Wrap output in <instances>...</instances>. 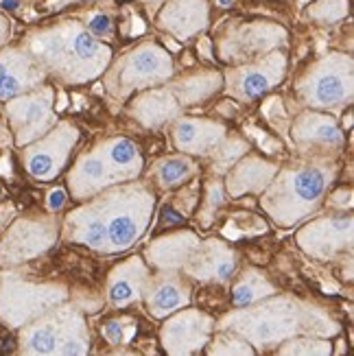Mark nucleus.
I'll use <instances>...</instances> for the list:
<instances>
[{"instance_id":"nucleus-1","label":"nucleus","mask_w":354,"mask_h":356,"mask_svg":"<svg viewBox=\"0 0 354 356\" xmlns=\"http://www.w3.org/2000/svg\"><path fill=\"white\" fill-rule=\"evenodd\" d=\"M22 49L46 74L64 83H88L112 64V49L74 20L57 22L29 33Z\"/></svg>"},{"instance_id":"nucleus-2","label":"nucleus","mask_w":354,"mask_h":356,"mask_svg":"<svg viewBox=\"0 0 354 356\" xmlns=\"http://www.w3.org/2000/svg\"><path fill=\"white\" fill-rule=\"evenodd\" d=\"M223 328L234 330L254 346L280 343L284 339L309 330L317 334H328L335 330L328 328V319L319 315L315 308L304 306L291 298H278L250 308V311H239L223 321Z\"/></svg>"},{"instance_id":"nucleus-3","label":"nucleus","mask_w":354,"mask_h":356,"mask_svg":"<svg viewBox=\"0 0 354 356\" xmlns=\"http://www.w3.org/2000/svg\"><path fill=\"white\" fill-rule=\"evenodd\" d=\"M140 171L143 156L138 145L129 138H110L77 160L68 184L77 199H88L112 184L136 179Z\"/></svg>"},{"instance_id":"nucleus-4","label":"nucleus","mask_w":354,"mask_h":356,"mask_svg":"<svg viewBox=\"0 0 354 356\" xmlns=\"http://www.w3.org/2000/svg\"><path fill=\"white\" fill-rule=\"evenodd\" d=\"M330 181L332 168L328 166H300L275 173L263 206L278 223L291 225L319 206Z\"/></svg>"},{"instance_id":"nucleus-5","label":"nucleus","mask_w":354,"mask_h":356,"mask_svg":"<svg viewBox=\"0 0 354 356\" xmlns=\"http://www.w3.org/2000/svg\"><path fill=\"white\" fill-rule=\"evenodd\" d=\"M97 210L105 227V254L131 247L149 225L153 195L143 186H122L97 201Z\"/></svg>"},{"instance_id":"nucleus-6","label":"nucleus","mask_w":354,"mask_h":356,"mask_svg":"<svg viewBox=\"0 0 354 356\" xmlns=\"http://www.w3.org/2000/svg\"><path fill=\"white\" fill-rule=\"evenodd\" d=\"M105 88L112 97L125 99L134 92L151 90L173 76V59L160 44L145 42L125 53L105 70Z\"/></svg>"},{"instance_id":"nucleus-7","label":"nucleus","mask_w":354,"mask_h":356,"mask_svg":"<svg viewBox=\"0 0 354 356\" xmlns=\"http://www.w3.org/2000/svg\"><path fill=\"white\" fill-rule=\"evenodd\" d=\"M352 90V57L344 53H328L321 57L298 83L300 101L313 110H335L350 103Z\"/></svg>"},{"instance_id":"nucleus-8","label":"nucleus","mask_w":354,"mask_h":356,"mask_svg":"<svg viewBox=\"0 0 354 356\" xmlns=\"http://www.w3.org/2000/svg\"><path fill=\"white\" fill-rule=\"evenodd\" d=\"M5 112L15 138V145L26 147L40 140L57 125L55 92L51 86H40L5 103Z\"/></svg>"},{"instance_id":"nucleus-9","label":"nucleus","mask_w":354,"mask_h":356,"mask_svg":"<svg viewBox=\"0 0 354 356\" xmlns=\"http://www.w3.org/2000/svg\"><path fill=\"white\" fill-rule=\"evenodd\" d=\"M66 298V289L53 284H31L18 277H7L0 284V317L9 326H22L24 321L42 315Z\"/></svg>"},{"instance_id":"nucleus-10","label":"nucleus","mask_w":354,"mask_h":356,"mask_svg":"<svg viewBox=\"0 0 354 356\" xmlns=\"http://www.w3.org/2000/svg\"><path fill=\"white\" fill-rule=\"evenodd\" d=\"M77 140H79V129L72 122H57L40 140L24 147L22 158L26 173L40 181H49L57 177L64 164L68 162Z\"/></svg>"},{"instance_id":"nucleus-11","label":"nucleus","mask_w":354,"mask_h":356,"mask_svg":"<svg viewBox=\"0 0 354 356\" xmlns=\"http://www.w3.org/2000/svg\"><path fill=\"white\" fill-rule=\"evenodd\" d=\"M287 55L273 51L252 64H241L223 74L225 92L239 101H256L284 79Z\"/></svg>"},{"instance_id":"nucleus-12","label":"nucleus","mask_w":354,"mask_h":356,"mask_svg":"<svg viewBox=\"0 0 354 356\" xmlns=\"http://www.w3.org/2000/svg\"><path fill=\"white\" fill-rule=\"evenodd\" d=\"M287 42V31L271 22H250L234 26L219 40V55L239 66L260 55L273 53Z\"/></svg>"},{"instance_id":"nucleus-13","label":"nucleus","mask_w":354,"mask_h":356,"mask_svg":"<svg viewBox=\"0 0 354 356\" xmlns=\"http://www.w3.org/2000/svg\"><path fill=\"white\" fill-rule=\"evenodd\" d=\"M46 72L22 46L0 49V101H11L44 86Z\"/></svg>"},{"instance_id":"nucleus-14","label":"nucleus","mask_w":354,"mask_h":356,"mask_svg":"<svg viewBox=\"0 0 354 356\" xmlns=\"http://www.w3.org/2000/svg\"><path fill=\"white\" fill-rule=\"evenodd\" d=\"M55 241V225L42 219H24L11 225L0 241V262H22L49 250Z\"/></svg>"},{"instance_id":"nucleus-15","label":"nucleus","mask_w":354,"mask_h":356,"mask_svg":"<svg viewBox=\"0 0 354 356\" xmlns=\"http://www.w3.org/2000/svg\"><path fill=\"white\" fill-rule=\"evenodd\" d=\"M212 330V319L199 311H184L162 328V343L168 356H193L202 350Z\"/></svg>"},{"instance_id":"nucleus-16","label":"nucleus","mask_w":354,"mask_h":356,"mask_svg":"<svg viewBox=\"0 0 354 356\" xmlns=\"http://www.w3.org/2000/svg\"><path fill=\"white\" fill-rule=\"evenodd\" d=\"M210 22L208 0H164L158 13V26L179 42H186Z\"/></svg>"},{"instance_id":"nucleus-17","label":"nucleus","mask_w":354,"mask_h":356,"mask_svg":"<svg viewBox=\"0 0 354 356\" xmlns=\"http://www.w3.org/2000/svg\"><path fill=\"white\" fill-rule=\"evenodd\" d=\"M300 247L315 258H332L352 243V219H321L309 223L298 236Z\"/></svg>"},{"instance_id":"nucleus-18","label":"nucleus","mask_w":354,"mask_h":356,"mask_svg":"<svg viewBox=\"0 0 354 356\" xmlns=\"http://www.w3.org/2000/svg\"><path fill=\"white\" fill-rule=\"evenodd\" d=\"M171 134L179 151L191 153V156H204V153H212L225 140L227 129L217 120L177 116Z\"/></svg>"},{"instance_id":"nucleus-19","label":"nucleus","mask_w":354,"mask_h":356,"mask_svg":"<svg viewBox=\"0 0 354 356\" xmlns=\"http://www.w3.org/2000/svg\"><path fill=\"white\" fill-rule=\"evenodd\" d=\"M184 269L193 277H199V280L225 282L234 275L236 256L221 241H206L199 243V247L191 256V260L184 265Z\"/></svg>"},{"instance_id":"nucleus-20","label":"nucleus","mask_w":354,"mask_h":356,"mask_svg":"<svg viewBox=\"0 0 354 356\" xmlns=\"http://www.w3.org/2000/svg\"><path fill=\"white\" fill-rule=\"evenodd\" d=\"M129 112L140 125L156 129L168 120H175L182 112V105L168 88H151L131 101Z\"/></svg>"},{"instance_id":"nucleus-21","label":"nucleus","mask_w":354,"mask_h":356,"mask_svg":"<svg viewBox=\"0 0 354 356\" xmlns=\"http://www.w3.org/2000/svg\"><path fill=\"white\" fill-rule=\"evenodd\" d=\"M293 140L300 147H319V149H337L344 145V131L337 120L321 112H304L293 122Z\"/></svg>"},{"instance_id":"nucleus-22","label":"nucleus","mask_w":354,"mask_h":356,"mask_svg":"<svg viewBox=\"0 0 354 356\" xmlns=\"http://www.w3.org/2000/svg\"><path fill=\"white\" fill-rule=\"evenodd\" d=\"M147 282H149V273L145 262L140 258H129L110 273L107 298H110L112 306L122 308L131 302H138L145 296Z\"/></svg>"},{"instance_id":"nucleus-23","label":"nucleus","mask_w":354,"mask_h":356,"mask_svg":"<svg viewBox=\"0 0 354 356\" xmlns=\"http://www.w3.org/2000/svg\"><path fill=\"white\" fill-rule=\"evenodd\" d=\"M145 296L149 313L153 317H168L191 302V289L177 275L164 271L162 275L147 282Z\"/></svg>"},{"instance_id":"nucleus-24","label":"nucleus","mask_w":354,"mask_h":356,"mask_svg":"<svg viewBox=\"0 0 354 356\" xmlns=\"http://www.w3.org/2000/svg\"><path fill=\"white\" fill-rule=\"evenodd\" d=\"M197 247H199V238L193 232H179V234L153 241L147 250V258L153 267H158L162 271H175L186 265Z\"/></svg>"},{"instance_id":"nucleus-25","label":"nucleus","mask_w":354,"mask_h":356,"mask_svg":"<svg viewBox=\"0 0 354 356\" xmlns=\"http://www.w3.org/2000/svg\"><path fill=\"white\" fill-rule=\"evenodd\" d=\"M278 166L269 164L260 158H245L243 162H236L232 171L227 175V191L230 195H248V193H263L267 186L273 181Z\"/></svg>"},{"instance_id":"nucleus-26","label":"nucleus","mask_w":354,"mask_h":356,"mask_svg":"<svg viewBox=\"0 0 354 356\" xmlns=\"http://www.w3.org/2000/svg\"><path fill=\"white\" fill-rule=\"evenodd\" d=\"M61 326V308L53 315H46L24 330L22 334V356H57Z\"/></svg>"},{"instance_id":"nucleus-27","label":"nucleus","mask_w":354,"mask_h":356,"mask_svg":"<svg viewBox=\"0 0 354 356\" xmlns=\"http://www.w3.org/2000/svg\"><path fill=\"white\" fill-rule=\"evenodd\" d=\"M221 88H223V74L214 70H206V72L184 76L182 81L173 83L168 90L173 92L177 103L184 107V105H195V103L210 99L212 95H217Z\"/></svg>"},{"instance_id":"nucleus-28","label":"nucleus","mask_w":354,"mask_h":356,"mask_svg":"<svg viewBox=\"0 0 354 356\" xmlns=\"http://www.w3.org/2000/svg\"><path fill=\"white\" fill-rule=\"evenodd\" d=\"M57 356H88V330L83 317L72 308H61Z\"/></svg>"},{"instance_id":"nucleus-29","label":"nucleus","mask_w":354,"mask_h":356,"mask_svg":"<svg viewBox=\"0 0 354 356\" xmlns=\"http://www.w3.org/2000/svg\"><path fill=\"white\" fill-rule=\"evenodd\" d=\"M273 293H275L273 284L267 282V277L263 273L260 271H245L232 289V302H234V306L245 308V306L256 304L260 300L273 296Z\"/></svg>"},{"instance_id":"nucleus-30","label":"nucleus","mask_w":354,"mask_h":356,"mask_svg":"<svg viewBox=\"0 0 354 356\" xmlns=\"http://www.w3.org/2000/svg\"><path fill=\"white\" fill-rule=\"evenodd\" d=\"M193 173H195V164L188 158H164L156 166V177L164 188H171V186L184 181Z\"/></svg>"},{"instance_id":"nucleus-31","label":"nucleus","mask_w":354,"mask_h":356,"mask_svg":"<svg viewBox=\"0 0 354 356\" xmlns=\"http://www.w3.org/2000/svg\"><path fill=\"white\" fill-rule=\"evenodd\" d=\"M346 13H348V0H317L306 11V15L319 24L339 22L341 18H346Z\"/></svg>"},{"instance_id":"nucleus-32","label":"nucleus","mask_w":354,"mask_h":356,"mask_svg":"<svg viewBox=\"0 0 354 356\" xmlns=\"http://www.w3.org/2000/svg\"><path fill=\"white\" fill-rule=\"evenodd\" d=\"M332 348L328 341L317 339H291L280 350V356H330Z\"/></svg>"},{"instance_id":"nucleus-33","label":"nucleus","mask_w":354,"mask_h":356,"mask_svg":"<svg viewBox=\"0 0 354 356\" xmlns=\"http://www.w3.org/2000/svg\"><path fill=\"white\" fill-rule=\"evenodd\" d=\"M208 356H254V350L250 343L241 341L236 337H219L212 343Z\"/></svg>"},{"instance_id":"nucleus-34","label":"nucleus","mask_w":354,"mask_h":356,"mask_svg":"<svg viewBox=\"0 0 354 356\" xmlns=\"http://www.w3.org/2000/svg\"><path fill=\"white\" fill-rule=\"evenodd\" d=\"M248 151V143H243L239 140V138H234V140H223L217 149H214V158H217V168L221 166H230V164H234L243 153Z\"/></svg>"},{"instance_id":"nucleus-35","label":"nucleus","mask_w":354,"mask_h":356,"mask_svg":"<svg viewBox=\"0 0 354 356\" xmlns=\"http://www.w3.org/2000/svg\"><path fill=\"white\" fill-rule=\"evenodd\" d=\"M86 29L90 31L92 35H95L97 40H105L112 35L114 31V22L112 18L107 15L105 11H95L88 15V22H86Z\"/></svg>"},{"instance_id":"nucleus-36","label":"nucleus","mask_w":354,"mask_h":356,"mask_svg":"<svg viewBox=\"0 0 354 356\" xmlns=\"http://www.w3.org/2000/svg\"><path fill=\"white\" fill-rule=\"evenodd\" d=\"M136 328H131V330H127L125 328V321H107L105 323V328H103V334H105V339L110 343H125L127 339H129V334L127 332H134Z\"/></svg>"},{"instance_id":"nucleus-37","label":"nucleus","mask_w":354,"mask_h":356,"mask_svg":"<svg viewBox=\"0 0 354 356\" xmlns=\"http://www.w3.org/2000/svg\"><path fill=\"white\" fill-rule=\"evenodd\" d=\"M221 204H223V184L212 181L208 186V208L210 210H217Z\"/></svg>"},{"instance_id":"nucleus-38","label":"nucleus","mask_w":354,"mask_h":356,"mask_svg":"<svg viewBox=\"0 0 354 356\" xmlns=\"http://www.w3.org/2000/svg\"><path fill=\"white\" fill-rule=\"evenodd\" d=\"M46 204H49V210H53V212L61 210V208H64V204H66V191L64 188H53L49 193V199H46Z\"/></svg>"},{"instance_id":"nucleus-39","label":"nucleus","mask_w":354,"mask_h":356,"mask_svg":"<svg viewBox=\"0 0 354 356\" xmlns=\"http://www.w3.org/2000/svg\"><path fill=\"white\" fill-rule=\"evenodd\" d=\"M9 33H11V24H9V20H7V15H5V13H0V49H3V46L7 44Z\"/></svg>"},{"instance_id":"nucleus-40","label":"nucleus","mask_w":354,"mask_h":356,"mask_svg":"<svg viewBox=\"0 0 354 356\" xmlns=\"http://www.w3.org/2000/svg\"><path fill=\"white\" fill-rule=\"evenodd\" d=\"M219 5H223V7H230V5H232V0H219Z\"/></svg>"},{"instance_id":"nucleus-41","label":"nucleus","mask_w":354,"mask_h":356,"mask_svg":"<svg viewBox=\"0 0 354 356\" xmlns=\"http://www.w3.org/2000/svg\"><path fill=\"white\" fill-rule=\"evenodd\" d=\"M114 356H136V354H129V352H118V354H114Z\"/></svg>"},{"instance_id":"nucleus-42","label":"nucleus","mask_w":354,"mask_h":356,"mask_svg":"<svg viewBox=\"0 0 354 356\" xmlns=\"http://www.w3.org/2000/svg\"><path fill=\"white\" fill-rule=\"evenodd\" d=\"M145 3H149V5H151V3H158V0H145Z\"/></svg>"},{"instance_id":"nucleus-43","label":"nucleus","mask_w":354,"mask_h":356,"mask_svg":"<svg viewBox=\"0 0 354 356\" xmlns=\"http://www.w3.org/2000/svg\"><path fill=\"white\" fill-rule=\"evenodd\" d=\"M83 3H86V0H83Z\"/></svg>"}]
</instances>
